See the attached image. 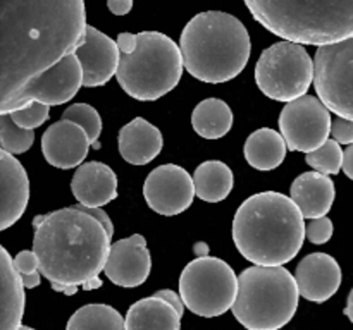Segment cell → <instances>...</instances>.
Masks as SVG:
<instances>
[{
	"mask_svg": "<svg viewBox=\"0 0 353 330\" xmlns=\"http://www.w3.org/2000/svg\"><path fill=\"white\" fill-rule=\"evenodd\" d=\"M245 6L265 30L292 43L321 48L353 38V2L247 0Z\"/></svg>",
	"mask_w": 353,
	"mask_h": 330,
	"instance_id": "5",
	"label": "cell"
},
{
	"mask_svg": "<svg viewBox=\"0 0 353 330\" xmlns=\"http://www.w3.org/2000/svg\"><path fill=\"white\" fill-rule=\"evenodd\" d=\"M317 98L338 117L353 120V38L317 48L314 57Z\"/></svg>",
	"mask_w": 353,
	"mask_h": 330,
	"instance_id": "10",
	"label": "cell"
},
{
	"mask_svg": "<svg viewBox=\"0 0 353 330\" xmlns=\"http://www.w3.org/2000/svg\"><path fill=\"white\" fill-rule=\"evenodd\" d=\"M10 117L19 127L33 131L34 127H40L41 124L47 122L48 117H50V107L38 102L28 103L23 109L10 112Z\"/></svg>",
	"mask_w": 353,
	"mask_h": 330,
	"instance_id": "31",
	"label": "cell"
},
{
	"mask_svg": "<svg viewBox=\"0 0 353 330\" xmlns=\"http://www.w3.org/2000/svg\"><path fill=\"white\" fill-rule=\"evenodd\" d=\"M19 330H34V329H31V327H24V325H23Z\"/></svg>",
	"mask_w": 353,
	"mask_h": 330,
	"instance_id": "44",
	"label": "cell"
},
{
	"mask_svg": "<svg viewBox=\"0 0 353 330\" xmlns=\"http://www.w3.org/2000/svg\"><path fill=\"white\" fill-rule=\"evenodd\" d=\"M179 48L185 69L210 85L236 78L250 60L252 41L238 17L221 10L196 14L183 28Z\"/></svg>",
	"mask_w": 353,
	"mask_h": 330,
	"instance_id": "4",
	"label": "cell"
},
{
	"mask_svg": "<svg viewBox=\"0 0 353 330\" xmlns=\"http://www.w3.org/2000/svg\"><path fill=\"white\" fill-rule=\"evenodd\" d=\"M107 9L116 16H126L133 9V2L131 0H110L107 2Z\"/></svg>",
	"mask_w": 353,
	"mask_h": 330,
	"instance_id": "38",
	"label": "cell"
},
{
	"mask_svg": "<svg viewBox=\"0 0 353 330\" xmlns=\"http://www.w3.org/2000/svg\"><path fill=\"white\" fill-rule=\"evenodd\" d=\"M65 330H126V320L109 305H86L72 313Z\"/></svg>",
	"mask_w": 353,
	"mask_h": 330,
	"instance_id": "27",
	"label": "cell"
},
{
	"mask_svg": "<svg viewBox=\"0 0 353 330\" xmlns=\"http://www.w3.org/2000/svg\"><path fill=\"white\" fill-rule=\"evenodd\" d=\"M296 284L307 301L326 302L341 285V268L331 254L310 253L296 265Z\"/></svg>",
	"mask_w": 353,
	"mask_h": 330,
	"instance_id": "17",
	"label": "cell"
},
{
	"mask_svg": "<svg viewBox=\"0 0 353 330\" xmlns=\"http://www.w3.org/2000/svg\"><path fill=\"white\" fill-rule=\"evenodd\" d=\"M119 153L128 164L147 165L162 151V133L159 127L148 122L143 117H137L126 126L121 127L119 136Z\"/></svg>",
	"mask_w": 353,
	"mask_h": 330,
	"instance_id": "21",
	"label": "cell"
},
{
	"mask_svg": "<svg viewBox=\"0 0 353 330\" xmlns=\"http://www.w3.org/2000/svg\"><path fill=\"white\" fill-rule=\"evenodd\" d=\"M331 136L336 143L350 146V144H353V120L336 117L333 120V126H331Z\"/></svg>",
	"mask_w": 353,
	"mask_h": 330,
	"instance_id": "34",
	"label": "cell"
},
{
	"mask_svg": "<svg viewBox=\"0 0 353 330\" xmlns=\"http://www.w3.org/2000/svg\"><path fill=\"white\" fill-rule=\"evenodd\" d=\"M124 320L126 330H181V315L155 296L131 305Z\"/></svg>",
	"mask_w": 353,
	"mask_h": 330,
	"instance_id": "23",
	"label": "cell"
},
{
	"mask_svg": "<svg viewBox=\"0 0 353 330\" xmlns=\"http://www.w3.org/2000/svg\"><path fill=\"white\" fill-rule=\"evenodd\" d=\"M305 237L302 212L283 192H257L234 213V246L255 267H283L300 253Z\"/></svg>",
	"mask_w": 353,
	"mask_h": 330,
	"instance_id": "3",
	"label": "cell"
},
{
	"mask_svg": "<svg viewBox=\"0 0 353 330\" xmlns=\"http://www.w3.org/2000/svg\"><path fill=\"white\" fill-rule=\"evenodd\" d=\"M185 71L181 48L159 31L138 33L133 54L121 55L117 82L134 100L154 102L178 86Z\"/></svg>",
	"mask_w": 353,
	"mask_h": 330,
	"instance_id": "7",
	"label": "cell"
},
{
	"mask_svg": "<svg viewBox=\"0 0 353 330\" xmlns=\"http://www.w3.org/2000/svg\"><path fill=\"white\" fill-rule=\"evenodd\" d=\"M345 151L341 150L340 143L334 140H327L319 150L312 151L305 157L307 165L314 168L316 172L323 175H336L343 170Z\"/></svg>",
	"mask_w": 353,
	"mask_h": 330,
	"instance_id": "29",
	"label": "cell"
},
{
	"mask_svg": "<svg viewBox=\"0 0 353 330\" xmlns=\"http://www.w3.org/2000/svg\"><path fill=\"white\" fill-rule=\"evenodd\" d=\"M100 285H102V280H100V278H93V280H90L88 284L83 285V289H85V291H92V289L100 287Z\"/></svg>",
	"mask_w": 353,
	"mask_h": 330,
	"instance_id": "43",
	"label": "cell"
},
{
	"mask_svg": "<svg viewBox=\"0 0 353 330\" xmlns=\"http://www.w3.org/2000/svg\"><path fill=\"white\" fill-rule=\"evenodd\" d=\"M193 251H195L196 258L209 256V246H207V243H196L195 246H193Z\"/></svg>",
	"mask_w": 353,
	"mask_h": 330,
	"instance_id": "41",
	"label": "cell"
},
{
	"mask_svg": "<svg viewBox=\"0 0 353 330\" xmlns=\"http://www.w3.org/2000/svg\"><path fill=\"white\" fill-rule=\"evenodd\" d=\"M345 315L350 318V322L353 323V289L350 291V294H348V302H347V308H345Z\"/></svg>",
	"mask_w": 353,
	"mask_h": 330,
	"instance_id": "42",
	"label": "cell"
},
{
	"mask_svg": "<svg viewBox=\"0 0 353 330\" xmlns=\"http://www.w3.org/2000/svg\"><path fill=\"white\" fill-rule=\"evenodd\" d=\"M34 141V133L30 129H23L12 120L10 113H0V144L2 151L9 155L24 153L31 148Z\"/></svg>",
	"mask_w": 353,
	"mask_h": 330,
	"instance_id": "28",
	"label": "cell"
},
{
	"mask_svg": "<svg viewBox=\"0 0 353 330\" xmlns=\"http://www.w3.org/2000/svg\"><path fill=\"white\" fill-rule=\"evenodd\" d=\"M74 55L81 64L83 86L86 88L103 86L110 81L112 76L117 74L121 52L117 48L116 40L90 24L85 40L76 48Z\"/></svg>",
	"mask_w": 353,
	"mask_h": 330,
	"instance_id": "15",
	"label": "cell"
},
{
	"mask_svg": "<svg viewBox=\"0 0 353 330\" xmlns=\"http://www.w3.org/2000/svg\"><path fill=\"white\" fill-rule=\"evenodd\" d=\"M299 284L285 267H250L238 275L233 315L247 330H279L295 316Z\"/></svg>",
	"mask_w": 353,
	"mask_h": 330,
	"instance_id": "6",
	"label": "cell"
},
{
	"mask_svg": "<svg viewBox=\"0 0 353 330\" xmlns=\"http://www.w3.org/2000/svg\"><path fill=\"white\" fill-rule=\"evenodd\" d=\"M285 138L281 133L271 129V127H262V129L254 131L247 138L243 146L245 160L248 165L257 170H274L283 164L286 157Z\"/></svg>",
	"mask_w": 353,
	"mask_h": 330,
	"instance_id": "24",
	"label": "cell"
},
{
	"mask_svg": "<svg viewBox=\"0 0 353 330\" xmlns=\"http://www.w3.org/2000/svg\"><path fill=\"white\" fill-rule=\"evenodd\" d=\"M331 126L330 109L312 95L286 103L279 116V133L290 151L309 155L319 150L330 140Z\"/></svg>",
	"mask_w": 353,
	"mask_h": 330,
	"instance_id": "11",
	"label": "cell"
},
{
	"mask_svg": "<svg viewBox=\"0 0 353 330\" xmlns=\"http://www.w3.org/2000/svg\"><path fill=\"white\" fill-rule=\"evenodd\" d=\"M333 222L327 217L312 220L310 223H307V239L312 244H326L333 236Z\"/></svg>",
	"mask_w": 353,
	"mask_h": 330,
	"instance_id": "32",
	"label": "cell"
},
{
	"mask_svg": "<svg viewBox=\"0 0 353 330\" xmlns=\"http://www.w3.org/2000/svg\"><path fill=\"white\" fill-rule=\"evenodd\" d=\"M179 296L192 313L216 318L233 309L238 296V275L221 258H195L183 268Z\"/></svg>",
	"mask_w": 353,
	"mask_h": 330,
	"instance_id": "8",
	"label": "cell"
},
{
	"mask_svg": "<svg viewBox=\"0 0 353 330\" xmlns=\"http://www.w3.org/2000/svg\"><path fill=\"white\" fill-rule=\"evenodd\" d=\"M192 126L199 136L205 140H219L233 127V112L224 100H202L192 113Z\"/></svg>",
	"mask_w": 353,
	"mask_h": 330,
	"instance_id": "26",
	"label": "cell"
},
{
	"mask_svg": "<svg viewBox=\"0 0 353 330\" xmlns=\"http://www.w3.org/2000/svg\"><path fill=\"white\" fill-rule=\"evenodd\" d=\"M0 287H2V320L0 330H19L24 315V285L14 258L0 248Z\"/></svg>",
	"mask_w": 353,
	"mask_h": 330,
	"instance_id": "22",
	"label": "cell"
},
{
	"mask_svg": "<svg viewBox=\"0 0 353 330\" xmlns=\"http://www.w3.org/2000/svg\"><path fill=\"white\" fill-rule=\"evenodd\" d=\"M143 196L155 213L174 217L192 206L193 198L196 196L195 182L179 165H159L145 179Z\"/></svg>",
	"mask_w": 353,
	"mask_h": 330,
	"instance_id": "13",
	"label": "cell"
},
{
	"mask_svg": "<svg viewBox=\"0 0 353 330\" xmlns=\"http://www.w3.org/2000/svg\"><path fill=\"white\" fill-rule=\"evenodd\" d=\"M86 30L81 0H2L0 109L33 79L74 54Z\"/></svg>",
	"mask_w": 353,
	"mask_h": 330,
	"instance_id": "1",
	"label": "cell"
},
{
	"mask_svg": "<svg viewBox=\"0 0 353 330\" xmlns=\"http://www.w3.org/2000/svg\"><path fill=\"white\" fill-rule=\"evenodd\" d=\"M259 89L276 102H295L314 82V60L303 45L278 41L265 48L255 64Z\"/></svg>",
	"mask_w": 353,
	"mask_h": 330,
	"instance_id": "9",
	"label": "cell"
},
{
	"mask_svg": "<svg viewBox=\"0 0 353 330\" xmlns=\"http://www.w3.org/2000/svg\"><path fill=\"white\" fill-rule=\"evenodd\" d=\"M71 191L78 205L100 208L117 198V175L102 162H86L76 168Z\"/></svg>",
	"mask_w": 353,
	"mask_h": 330,
	"instance_id": "19",
	"label": "cell"
},
{
	"mask_svg": "<svg viewBox=\"0 0 353 330\" xmlns=\"http://www.w3.org/2000/svg\"><path fill=\"white\" fill-rule=\"evenodd\" d=\"M88 134L78 124L59 120L41 136V151L45 160L57 168L81 167L90 150Z\"/></svg>",
	"mask_w": 353,
	"mask_h": 330,
	"instance_id": "16",
	"label": "cell"
},
{
	"mask_svg": "<svg viewBox=\"0 0 353 330\" xmlns=\"http://www.w3.org/2000/svg\"><path fill=\"white\" fill-rule=\"evenodd\" d=\"M62 120H69V122H74L79 127H83L85 133L88 134L90 141H92V146L95 150L100 148L99 138L102 134V117L92 105H88V103L69 105L62 113Z\"/></svg>",
	"mask_w": 353,
	"mask_h": 330,
	"instance_id": "30",
	"label": "cell"
},
{
	"mask_svg": "<svg viewBox=\"0 0 353 330\" xmlns=\"http://www.w3.org/2000/svg\"><path fill=\"white\" fill-rule=\"evenodd\" d=\"M117 48H119L121 55H130L137 50L138 47V34L133 33H121L116 40Z\"/></svg>",
	"mask_w": 353,
	"mask_h": 330,
	"instance_id": "37",
	"label": "cell"
},
{
	"mask_svg": "<svg viewBox=\"0 0 353 330\" xmlns=\"http://www.w3.org/2000/svg\"><path fill=\"white\" fill-rule=\"evenodd\" d=\"M76 208L83 210L85 213H88V215H92L93 219L99 220L100 223H102L103 227L107 229V232H109V236L112 237L114 236V226H112V220H110V217L107 215L105 212H103L102 208H88V206H81V205H74Z\"/></svg>",
	"mask_w": 353,
	"mask_h": 330,
	"instance_id": "36",
	"label": "cell"
},
{
	"mask_svg": "<svg viewBox=\"0 0 353 330\" xmlns=\"http://www.w3.org/2000/svg\"><path fill=\"white\" fill-rule=\"evenodd\" d=\"M14 267H16V270L19 272L21 277H24V275L40 272V260H38L37 253H34L33 250L31 251L24 250V251H19V253L14 256Z\"/></svg>",
	"mask_w": 353,
	"mask_h": 330,
	"instance_id": "33",
	"label": "cell"
},
{
	"mask_svg": "<svg viewBox=\"0 0 353 330\" xmlns=\"http://www.w3.org/2000/svg\"><path fill=\"white\" fill-rule=\"evenodd\" d=\"M155 298H161L164 299L165 302H169V305L172 306V308L176 309V311L179 313V315L183 316V311H185V302H183L181 296L178 294V292L171 291V289H161V291L155 292Z\"/></svg>",
	"mask_w": 353,
	"mask_h": 330,
	"instance_id": "35",
	"label": "cell"
},
{
	"mask_svg": "<svg viewBox=\"0 0 353 330\" xmlns=\"http://www.w3.org/2000/svg\"><path fill=\"white\" fill-rule=\"evenodd\" d=\"M83 86V69L74 54L62 58L50 71L43 72L30 82L23 91L17 93L0 113H10L26 107L28 103H43V105H62L74 98Z\"/></svg>",
	"mask_w": 353,
	"mask_h": 330,
	"instance_id": "12",
	"label": "cell"
},
{
	"mask_svg": "<svg viewBox=\"0 0 353 330\" xmlns=\"http://www.w3.org/2000/svg\"><path fill=\"white\" fill-rule=\"evenodd\" d=\"M150 270L152 256L147 239L140 234H133L112 244L103 274L119 287H138L147 280Z\"/></svg>",
	"mask_w": 353,
	"mask_h": 330,
	"instance_id": "14",
	"label": "cell"
},
{
	"mask_svg": "<svg viewBox=\"0 0 353 330\" xmlns=\"http://www.w3.org/2000/svg\"><path fill=\"white\" fill-rule=\"evenodd\" d=\"M195 191L202 201L219 203L233 191L234 177L231 168L224 162L207 160L196 167L193 174Z\"/></svg>",
	"mask_w": 353,
	"mask_h": 330,
	"instance_id": "25",
	"label": "cell"
},
{
	"mask_svg": "<svg viewBox=\"0 0 353 330\" xmlns=\"http://www.w3.org/2000/svg\"><path fill=\"white\" fill-rule=\"evenodd\" d=\"M30 201V179L16 157L0 151V229L6 230L23 217Z\"/></svg>",
	"mask_w": 353,
	"mask_h": 330,
	"instance_id": "18",
	"label": "cell"
},
{
	"mask_svg": "<svg viewBox=\"0 0 353 330\" xmlns=\"http://www.w3.org/2000/svg\"><path fill=\"white\" fill-rule=\"evenodd\" d=\"M33 226V251L45 278L68 287H83L99 278L112 248L109 232L99 220L68 206L34 217Z\"/></svg>",
	"mask_w": 353,
	"mask_h": 330,
	"instance_id": "2",
	"label": "cell"
},
{
	"mask_svg": "<svg viewBox=\"0 0 353 330\" xmlns=\"http://www.w3.org/2000/svg\"><path fill=\"white\" fill-rule=\"evenodd\" d=\"M336 189L333 179L319 172H303L293 181L290 198L302 212L303 219L317 220L327 215L334 203Z\"/></svg>",
	"mask_w": 353,
	"mask_h": 330,
	"instance_id": "20",
	"label": "cell"
},
{
	"mask_svg": "<svg viewBox=\"0 0 353 330\" xmlns=\"http://www.w3.org/2000/svg\"><path fill=\"white\" fill-rule=\"evenodd\" d=\"M343 172L347 174L348 179L353 181V144L345 150V160H343Z\"/></svg>",
	"mask_w": 353,
	"mask_h": 330,
	"instance_id": "39",
	"label": "cell"
},
{
	"mask_svg": "<svg viewBox=\"0 0 353 330\" xmlns=\"http://www.w3.org/2000/svg\"><path fill=\"white\" fill-rule=\"evenodd\" d=\"M21 278H23L24 289H33V287H37V285H40L41 272H34V274L24 275V277H21Z\"/></svg>",
	"mask_w": 353,
	"mask_h": 330,
	"instance_id": "40",
	"label": "cell"
}]
</instances>
